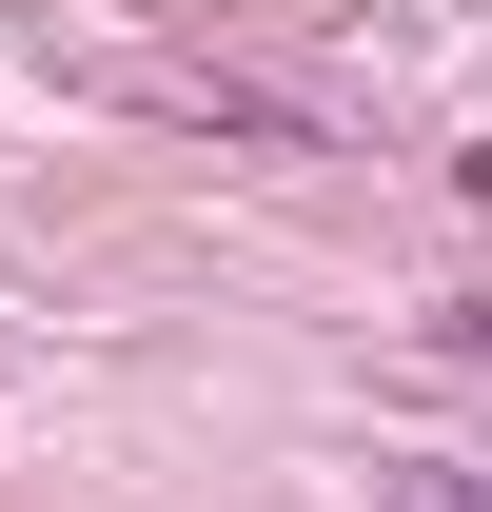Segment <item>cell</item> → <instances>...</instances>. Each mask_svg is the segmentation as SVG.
Segmentation results:
<instances>
[{
	"label": "cell",
	"instance_id": "6da1fadb",
	"mask_svg": "<svg viewBox=\"0 0 492 512\" xmlns=\"http://www.w3.org/2000/svg\"><path fill=\"white\" fill-rule=\"evenodd\" d=\"M433 512H492V473H433Z\"/></svg>",
	"mask_w": 492,
	"mask_h": 512
}]
</instances>
